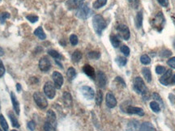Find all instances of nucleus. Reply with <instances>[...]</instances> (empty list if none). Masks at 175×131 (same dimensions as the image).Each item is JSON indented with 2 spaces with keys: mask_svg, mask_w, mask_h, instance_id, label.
<instances>
[{
  "mask_svg": "<svg viewBox=\"0 0 175 131\" xmlns=\"http://www.w3.org/2000/svg\"><path fill=\"white\" fill-rule=\"evenodd\" d=\"M92 26L96 33L100 36L102 32L106 28L107 24L105 19L100 15H96L92 18Z\"/></svg>",
  "mask_w": 175,
  "mask_h": 131,
  "instance_id": "f257e3e1",
  "label": "nucleus"
},
{
  "mask_svg": "<svg viewBox=\"0 0 175 131\" xmlns=\"http://www.w3.org/2000/svg\"><path fill=\"white\" fill-rule=\"evenodd\" d=\"M134 89L139 94L145 95L147 93V88L144 83V80L140 77H136L134 79Z\"/></svg>",
  "mask_w": 175,
  "mask_h": 131,
  "instance_id": "f03ea898",
  "label": "nucleus"
},
{
  "mask_svg": "<svg viewBox=\"0 0 175 131\" xmlns=\"http://www.w3.org/2000/svg\"><path fill=\"white\" fill-rule=\"evenodd\" d=\"M92 11L89 8L88 4H83L77 9L76 16L81 20H86L91 15Z\"/></svg>",
  "mask_w": 175,
  "mask_h": 131,
  "instance_id": "7ed1b4c3",
  "label": "nucleus"
},
{
  "mask_svg": "<svg viewBox=\"0 0 175 131\" xmlns=\"http://www.w3.org/2000/svg\"><path fill=\"white\" fill-rule=\"evenodd\" d=\"M33 99H34V101L37 104V105L41 109H45L48 106V102L46 100V97L44 96L42 93H41L39 91H37L33 94Z\"/></svg>",
  "mask_w": 175,
  "mask_h": 131,
  "instance_id": "20e7f679",
  "label": "nucleus"
},
{
  "mask_svg": "<svg viewBox=\"0 0 175 131\" xmlns=\"http://www.w3.org/2000/svg\"><path fill=\"white\" fill-rule=\"evenodd\" d=\"M44 93L46 94V96L49 99H54V97L55 96V84H53L51 82H47L46 83L45 86H44Z\"/></svg>",
  "mask_w": 175,
  "mask_h": 131,
  "instance_id": "39448f33",
  "label": "nucleus"
},
{
  "mask_svg": "<svg viewBox=\"0 0 175 131\" xmlns=\"http://www.w3.org/2000/svg\"><path fill=\"white\" fill-rule=\"evenodd\" d=\"M117 31L118 32V35L121 38H123L125 40H128L130 38V30L128 27L124 24H120L117 28Z\"/></svg>",
  "mask_w": 175,
  "mask_h": 131,
  "instance_id": "423d86ee",
  "label": "nucleus"
},
{
  "mask_svg": "<svg viewBox=\"0 0 175 131\" xmlns=\"http://www.w3.org/2000/svg\"><path fill=\"white\" fill-rule=\"evenodd\" d=\"M80 91L82 95L85 99L87 100H92L95 96V92L92 88H90L89 86H83L81 87Z\"/></svg>",
  "mask_w": 175,
  "mask_h": 131,
  "instance_id": "0eeeda50",
  "label": "nucleus"
},
{
  "mask_svg": "<svg viewBox=\"0 0 175 131\" xmlns=\"http://www.w3.org/2000/svg\"><path fill=\"white\" fill-rule=\"evenodd\" d=\"M39 68L43 72L48 71H49V69L51 68V63L46 56L42 57L39 61Z\"/></svg>",
  "mask_w": 175,
  "mask_h": 131,
  "instance_id": "6e6552de",
  "label": "nucleus"
},
{
  "mask_svg": "<svg viewBox=\"0 0 175 131\" xmlns=\"http://www.w3.org/2000/svg\"><path fill=\"white\" fill-rule=\"evenodd\" d=\"M49 125H51L53 128L56 129V126H57V119H56V115L54 113V111L52 110H49L47 112V114H46V121Z\"/></svg>",
  "mask_w": 175,
  "mask_h": 131,
  "instance_id": "1a4fd4ad",
  "label": "nucleus"
},
{
  "mask_svg": "<svg viewBox=\"0 0 175 131\" xmlns=\"http://www.w3.org/2000/svg\"><path fill=\"white\" fill-rule=\"evenodd\" d=\"M53 80L55 83V87L57 89H60L62 85L63 84V75L58 71H55L53 73Z\"/></svg>",
  "mask_w": 175,
  "mask_h": 131,
  "instance_id": "9d476101",
  "label": "nucleus"
},
{
  "mask_svg": "<svg viewBox=\"0 0 175 131\" xmlns=\"http://www.w3.org/2000/svg\"><path fill=\"white\" fill-rule=\"evenodd\" d=\"M83 1L84 0H67V2L66 3V6L69 10L78 9L81 5H83Z\"/></svg>",
  "mask_w": 175,
  "mask_h": 131,
  "instance_id": "9b49d317",
  "label": "nucleus"
},
{
  "mask_svg": "<svg viewBox=\"0 0 175 131\" xmlns=\"http://www.w3.org/2000/svg\"><path fill=\"white\" fill-rule=\"evenodd\" d=\"M106 105L110 108H114L115 106L117 105V100L114 96L112 93H107L106 97Z\"/></svg>",
  "mask_w": 175,
  "mask_h": 131,
  "instance_id": "f8f14e48",
  "label": "nucleus"
},
{
  "mask_svg": "<svg viewBox=\"0 0 175 131\" xmlns=\"http://www.w3.org/2000/svg\"><path fill=\"white\" fill-rule=\"evenodd\" d=\"M172 71L171 70H168L165 74H163V76L160 79V82L161 84H163L165 86L169 85L170 83V80L172 78Z\"/></svg>",
  "mask_w": 175,
  "mask_h": 131,
  "instance_id": "ddd939ff",
  "label": "nucleus"
},
{
  "mask_svg": "<svg viewBox=\"0 0 175 131\" xmlns=\"http://www.w3.org/2000/svg\"><path fill=\"white\" fill-rule=\"evenodd\" d=\"M125 112H126L127 113L129 114H137L139 116H144V110L141 108H139V107H133V106H128L127 108H126Z\"/></svg>",
  "mask_w": 175,
  "mask_h": 131,
  "instance_id": "4468645a",
  "label": "nucleus"
},
{
  "mask_svg": "<svg viewBox=\"0 0 175 131\" xmlns=\"http://www.w3.org/2000/svg\"><path fill=\"white\" fill-rule=\"evenodd\" d=\"M97 79L98 85L100 88H105L106 85L107 79L106 74H104L102 71H98L97 74Z\"/></svg>",
  "mask_w": 175,
  "mask_h": 131,
  "instance_id": "2eb2a0df",
  "label": "nucleus"
},
{
  "mask_svg": "<svg viewBox=\"0 0 175 131\" xmlns=\"http://www.w3.org/2000/svg\"><path fill=\"white\" fill-rule=\"evenodd\" d=\"M140 125L138 121L136 120H132L127 124L126 130L127 131H140Z\"/></svg>",
  "mask_w": 175,
  "mask_h": 131,
  "instance_id": "dca6fc26",
  "label": "nucleus"
},
{
  "mask_svg": "<svg viewBox=\"0 0 175 131\" xmlns=\"http://www.w3.org/2000/svg\"><path fill=\"white\" fill-rule=\"evenodd\" d=\"M11 100H12V105H13V108H14V110L16 111V114H20V104H19V101L16 99V95L14 94V92H11Z\"/></svg>",
  "mask_w": 175,
  "mask_h": 131,
  "instance_id": "f3484780",
  "label": "nucleus"
},
{
  "mask_svg": "<svg viewBox=\"0 0 175 131\" xmlns=\"http://www.w3.org/2000/svg\"><path fill=\"white\" fill-rule=\"evenodd\" d=\"M83 72L90 78L95 79V77H96V73H95L94 69L92 68L90 65H88V64H87V65L83 66Z\"/></svg>",
  "mask_w": 175,
  "mask_h": 131,
  "instance_id": "a211bd4d",
  "label": "nucleus"
},
{
  "mask_svg": "<svg viewBox=\"0 0 175 131\" xmlns=\"http://www.w3.org/2000/svg\"><path fill=\"white\" fill-rule=\"evenodd\" d=\"M63 101H64V104H65L67 107H71V105H72V98L71 94H70L69 92H67V91H66V92L63 93Z\"/></svg>",
  "mask_w": 175,
  "mask_h": 131,
  "instance_id": "6ab92c4d",
  "label": "nucleus"
},
{
  "mask_svg": "<svg viewBox=\"0 0 175 131\" xmlns=\"http://www.w3.org/2000/svg\"><path fill=\"white\" fill-rule=\"evenodd\" d=\"M142 74L144 75V79L146 80L148 83H150L151 80H152V74H151V71L150 69L147 68V67H144L142 69Z\"/></svg>",
  "mask_w": 175,
  "mask_h": 131,
  "instance_id": "aec40b11",
  "label": "nucleus"
},
{
  "mask_svg": "<svg viewBox=\"0 0 175 131\" xmlns=\"http://www.w3.org/2000/svg\"><path fill=\"white\" fill-rule=\"evenodd\" d=\"M34 34L35 36H37L40 40H45L46 38V33L44 32L43 29H42V27H41V26L40 27H38V29L35 30Z\"/></svg>",
  "mask_w": 175,
  "mask_h": 131,
  "instance_id": "412c9836",
  "label": "nucleus"
},
{
  "mask_svg": "<svg viewBox=\"0 0 175 131\" xmlns=\"http://www.w3.org/2000/svg\"><path fill=\"white\" fill-rule=\"evenodd\" d=\"M140 131H156V130L151 123L144 122L141 125Z\"/></svg>",
  "mask_w": 175,
  "mask_h": 131,
  "instance_id": "4be33fe9",
  "label": "nucleus"
},
{
  "mask_svg": "<svg viewBox=\"0 0 175 131\" xmlns=\"http://www.w3.org/2000/svg\"><path fill=\"white\" fill-rule=\"evenodd\" d=\"M142 24H143V13L142 12H139L135 18V26L137 29H140Z\"/></svg>",
  "mask_w": 175,
  "mask_h": 131,
  "instance_id": "5701e85b",
  "label": "nucleus"
},
{
  "mask_svg": "<svg viewBox=\"0 0 175 131\" xmlns=\"http://www.w3.org/2000/svg\"><path fill=\"white\" fill-rule=\"evenodd\" d=\"M106 3L107 0H96L94 3H93V4H92V7L95 9H100L102 7L106 6Z\"/></svg>",
  "mask_w": 175,
  "mask_h": 131,
  "instance_id": "b1692460",
  "label": "nucleus"
},
{
  "mask_svg": "<svg viewBox=\"0 0 175 131\" xmlns=\"http://www.w3.org/2000/svg\"><path fill=\"white\" fill-rule=\"evenodd\" d=\"M82 58V53L80 50H75L72 56V59L74 63H79Z\"/></svg>",
  "mask_w": 175,
  "mask_h": 131,
  "instance_id": "393cba45",
  "label": "nucleus"
},
{
  "mask_svg": "<svg viewBox=\"0 0 175 131\" xmlns=\"http://www.w3.org/2000/svg\"><path fill=\"white\" fill-rule=\"evenodd\" d=\"M110 42H111L112 46H114V48H118L121 44V41L120 40H119V38H118L117 36H115V35L110 36Z\"/></svg>",
  "mask_w": 175,
  "mask_h": 131,
  "instance_id": "a878e982",
  "label": "nucleus"
},
{
  "mask_svg": "<svg viewBox=\"0 0 175 131\" xmlns=\"http://www.w3.org/2000/svg\"><path fill=\"white\" fill-rule=\"evenodd\" d=\"M8 116H9V117H10L11 121H12V125H13L14 127L19 128V127H20V124H19V122H18L17 118L16 117V116L14 115V113H13L12 112H10V113H8Z\"/></svg>",
  "mask_w": 175,
  "mask_h": 131,
  "instance_id": "bb28decb",
  "label": "nucleus"
},
{
  "mask_svg": "<svg viewBox=\"0 0 175 131\" xmlns=\"http://www.w3.org/2000/svg\"><path fill=\"white\" fill-rule=\"evenodd\" d=\"M66 74H67V77H68L69 80H73L76 76V72H75V70L73 67H70V68L67 70V72H66Z\"/></svg>",
  "mask_w": 175,
  "mask_h": 131,
  "instance_id": "cd10ccee",
  "label": "nucleus"
},
{
  "mask_svg": "<svg viewBox=\"0 0 175 131\" xmlns=\"http://www.w3.org/2000/svg\"><path fill=\"white\" fill-rule=\"evenodd\" d=\"M0 125L2 126L4 131H8V125L7 122L5 117H3V115H0Z\"/></svg>",
  "mask_w": 175,
  "mask_h": 131,
  "instance_id": "c85d7f7f",
  "label": "nucleus"
},
{
  "mask_svg": "<svg viewBox=\"0 0 175 131\" xmlns=\"http://www.w3.org/2000/svg\"><path fill=\"white\" fill-rule=\"evenodd\" d=\"M150 108H152V110L154 113H159V112L161 111L160 105L157 102H156V101H152V102L150 103Z\"/></svg>",
  "mask_w": 175,
  "mask_h": 131,
  "instance_id": "c756f323",
  "label": "nucleus"
},
{
  "mask_svg": "<svg viewBox=\"0 0 175 131\" xmlns=\"http://www.w3.org/2000/svg\"><path fill=\"white\" fill-rule=\"evenodd\" d=\"M102 100H103V93L100 90H99L96 95V104L97 105H100V104L102 103Z\"/></svg>",
  "mask_w": 175,
  "mask_h": 131,
  "instance_id": "7c9ffc66",
  "label": "nucleus"
},
{
  "mask_svg": "<svg viewBox=\"0 0 175 131\" xmlns=\"http://www.w3.org/2000/svg\"><path fill=\"white\" fill-rule=\"evenodd\" d=\"M88 57H89L90 59L97 60V59H98V58H100V54L97 51L89 52V54H88Z\"/></svg>",
  "mask_w": 175,
  "mask_h": 131,
  "instance_id": "2f4dec72",
  "label": "nucleus"
},
{
  "mask_svg": "<svg viewBox=\"0 0 175 131\" xmlns=\"http://www.w3.org/2000/svg\"><path fill=\"white\" fill-rule=\"evenodd\" d=\"M48 54L51 56L52 57H54L55 59H60L62 58V56H61V54L57 52L56 50H54V49H50L48 51Z\"/></svg>",
  "mask_w": 175,
  "mask_h": 131,
  "instance_id": "473e14b6",
  "label": "nucleus"
},
{
  "mask_svg": "<svg viewBox=\"0 0 175 131\" xmlns=\"http://www.w3.org/2000/svg\"><path fill=\"white\" fill-rule=\"evenodd\" d=\"M140 62L144 65H148L151 63V59H150V57L147 54H143L140 57Z\"/></svg>",
  "mask_w": 175,
  "mask_h": 131,
  "instance_id": "72a5a7b5",
  "label": "nucleus"
},
{
  "mask_svg": "<svg viewBox=\"0 0 175 131\" xmlns=\"http://www.w3.org/2000/svg\"><path fill=\"white\" fill-rule=\"evenodd\" d=\"M10 17V14L8 12H3L0 14V23L4 24L6 21L7 19H8Z\"/></svg>",
  "mask_w": 175,
  "mask_h": 131,
  "instance_id": "f704fd0d",
  "label": "nucleus"
},
{
  "mask_svg": "<svg viewBox=\"0 0 175 131\" xmlns=\"http://www.w3.org/2000/svg\"><path fill=\"white\" fill-rule=\"evenodd\" d=\"M116 62H117V63H118L120 66H123L126 65V63H127V60H126V58H125L124 57H118L116 58Z\"/></svg>",
  "mask_w": 175,
  "mask_h": 131,
  "instance_id": "c9c22d12",
  "label": "nucleus"
},
{
  "mask_svg": "<svg viewBox=\"0 0 175 131\" xmlns=\"http://www.w3.org/2000/svg\"><path fill=\"white\" fill-rule=\"evenodd\" d=\"M121 52L125 55V56H129L130 54V49L128 46H126V45L121 46Z\"/></svg>",
  "mask_w": 175,
  "mask_h": 131,
  "instance_id": "e433bc0d",
  "label": "nucleus"
},
{
  "mask_svg": "<svg viewBox=\"0 0 175 131\" xmlns=\"http://www.w3.org/2000/svg\"><path fill=\"white\" fill-rule=\"evenodd\" d=\"M78 41H79V40H78V37L76 35L72 34L70 36V42L72 46H76L78 44Z\"/></svg>",
  "mask_w": 175,
  "mask_h": 131,
  "instance_id": "4c0bfd02",
  "label": "nucleus"
},
{
  "mask_svg": "<svg viewBox=\"0 0 175 131\" xmlns=\"http://www.w3.org/2000/svg\"><path fill=\"white\" fill-rule=\"evenodd\" d=\"M27 20L30 21L31 23H36L38 20V16L35 15H27L26 16Z\"/></svg>",
  "mask_w": 175,
  "mask_h": 131,
  "instance_id": "58836bf2",
  "label": "nucleus"
},
{
  "mask_svg": "<svg viewBox=\"0 0 175 131\" xmlns=\"http://www.w3.org/2000/svg\"><path fill=\"white\" fill-rule=\"evenodd\" d=\"M152 99H154L156 100V102H159L161 105H163V101L161 100V96H159V94H157V93H153L152 94Z\"/></svg>",
  "mask_w": 175,
  "mask_h": 131,
  "instance_id": "ea45409f",
  "label": "nucleus"
},
{
  "mask_svg": "<svg viewBox=\"0 0 175 131\" xmlns=\"http://www.w3.org/2000/svg\"><path fill=\"white\" fill-rule=\"evenodd\" d=\"M167 64L171 66L172 68L175 69V57H173L171 58H169L168 61H167Z\"/></svg>",
  "mask_w": 175,
  "mask_h": 131,
  "instance_id": "a19ab883",
  "label": "nucleus"
},
{
  "mask_svg": "<svg viewBox=\"0 0 175 131\" xmlns=\"http://www.w3.org/2000/svg\"><path fill=\"white\" fill-rule=\"evenodd\" d=\"M165 71V68L164 66H157L156 67V72H157L158 74H163Z\"/></svg>",
  "mask_w": 175,
  "mask_h": 131,
  "instance_id": "79ce46f5",
  "label": "nucleus"
},
{
  "mask_svg": "<svg viewBox=\"0 0 175 131\" xmlns=\"http://www.w3.org/2000/svg\"><path fill=\"white\" fill-rule=\"evenodd\" d=\"M157 2L161 6L164 7H167L169 6V0H157Z\"/></svg>",
  "mask_w": 175,
  "mask_h": 131,
  "instance_id": "37998d69",
  "label": "nucleus"
},
{
  "mask_svg": "<svg viewBox=\"0 0 175 131\" xmlns=\"http://www.w3.org/2000/svg\"><path fill=\"white\" fill-rule=\"evenodd\" d=\"M28 128H29V130H30L31 131L34 130L35 128H36V124H35V122L33 121H29V122L28 123Z\"/></svg>",
  "mask_w": 175,
  "mask_h": 131,
  "instance_id": "c03bdc74",
  "label": "nucleus"
},
{
  "mask_svg": "<svg viewBox=\"0 0 175 131\" xmlns=\"http://www.w3.org/2000/svg\"><path fill=\"white\" fill-rule=\"evenodd\" d=\"M44 130H45V131H55V129L53 128L51 125H49L47 122L45 123V125H44Z\"/></svg>",
  "mask_w": 175,
  "mask_h": 131,
  "instance_id": "a18cd8bd",
  "label": "nucleus"
},
{
  "mask_svg": "<svg viewBox=\"0 0 175 131\" xmlns=\"http://www.w3.org/2000/svg\"><path fill=\"white\" fill-rule=\"evenodd\" d=\"M5 73V68H4V66H3L2 61H0V77H2L3 74Z\"/></svg>",
  "mask_w": 175,
  "mask_h": 131,
  "instance_id": "49530a36",
  "label": "nucleus"
},
{
  "mask_svg": "<svg viewBox=\"0 0 175 131\" xmlns=\"http://www.w3.org/2000/svg\"><path fill=\"white\" fill-rule=\"evenodd\" d=\"M172 54V53L169 51V50H164L163 54H161V55L163 56V57H169Z\"/></svg>",
  "mask_w": 175,
  "mask_h": 131,
  "instance_id": "de8ad7c7",
  "label": "nucleus"
},
{
  "mask_svg": "<svg viewBox=\"0 0 175 131\" xmlns=\"http://www.w3.org/2000/svg\"><path fill=\"white\" fill-rule=\"evenodd\" d=\"M116 79V81H118V82H120V83H122V84H123V86L126 85V83H125V82H124L123 80V79H122V78L116 77V79Z\"/></svg>",
  "mask_w": 175,
  "mask_h": 131,
  "instance_id": "09e8293b",
  "label": "nucleus"
},
{
  "mask_svg": "<svg viewBox=\"0 0 175 131\" xmlns=\"http://www.w3.org/2000/svg\"><path fill=\"white\" fill-rule=\"evenodd\" d=\"M132 3H134V7L137 8V7L139 6V3H140V0H132Z\"/></svg>",
  "mask_w": 175,
  "mask_h": 131,
  "instance_id": "8fccbe9b",
  "label": "nucleus"
},
{
  "mask_svg": "<svg viewBox=\"0 0 175 131\" xmlns=\"http://www.w3.org/2000/svg\"><path fill=\"white\" fill-rule=\"evenodd\" d=\"M174 98H175V96H174V95H172V94L169 95V99H170V100H171V102L172 103H174Z\"/></svg>",
  "mask_w": 175,
  "mask_h": 131,
  "instance_id": "3c124183",
  "label": "nucleus"
},
{
  "mask_svg": "<svg viewBox=\"0 0 175 131\" xmlns=\"http://www.w3.org/2000/svg\"><path fill=\"white\" fill-rule=\"evenodd\" d=\"M170 83L172 84H175V74H174L171 78V80H170Z\"/></svg>",
  "mask_w": 175,
  "mask_h": 131,
  "instance_id": "603ef678",
  "label": "nucleus"
},
{
  "mask_svg": "<svg viewBox=\"0 0 175 131\" xmlns=\"http://www.w3.org/2000/svg\"><path fill=\"white\" fill-rule=\"evenodd\" d=\"M16 89H17L18 91H21V85H20V83H17V84H16Z\"/></svg>",
  "mask_w": 175,
  "mask_h": 131,
  "instance_id": "864d4df0",
  "label": "nucleus"
},
{
  "mask_svg": "<svg viewBox=\"0 0 175 131\" xmlns=\"http://www.w3.org/2000/svg\"><path fill=\"white\" fill-rule=\"evenodd\" d=\"M3 54H4V50L3 49V48L0 47V57H2Z\"/></svg>",
  "mask_w": 175,
  "mask_h": 131,
  "instance_id": "5fc2aeb1",
  "label": "nucleus"
},
{
  "mask_svg": "<svg viewBox=\"0 0 175 131\" xmlns=\"http://www.w3.org/2000/svg\"><path fill=\"white\" fill-rule=\"evenodd\" d=\"M128 1H129L130 3H132V0H128Z\"/></svg>",
  "mask_w": 175,
  "mask_h": 131,
  "instance_id": "6e6d98bb",
  "label": "nucleus"
},
{
  "mask_svg": "<svg viewBox=\"0 0 175 131\" xmlns=\"http://www.w3.org/2000/svg\"><path fill=\"white\" fill-rule=\"evenodd\" d=\"M0 131H2V130H1V129H0Z\"/></svg>",
  "mask_w": 175,
  "mask_h": 131,
  "instance_id": "4d7b16f0",
  "label": "nucleus"
},
{
  "mask_svg": "<svg viewBox=\"0 0 175 131\" xmlns=\"http://www.w3.org/2000/svg\"><path fill=\"white\" fill-rule=\"evenodd\" d=\"M12 131H17V130H12Z\"/></svg>",
  "mask_w": 175,
  "mask_h": 131,
  "instance_id": "13d9d810",
  "label": "nucleus"
},
{
  "mask_svg": "<svg viewBox=\"0 0 175 131\" xmlns=\"http://www.w3.org/2000/svg\"><path fill=\"white\" fill-rule=\"evenodd\" d=\"M174 47H175V41H174Z\"/></svg>",
  "mask_w": 175,
  "mask_h": 131,
  "instance_id": "bf43d9fd",
  "label": "nucleus"
}]
</instances>
